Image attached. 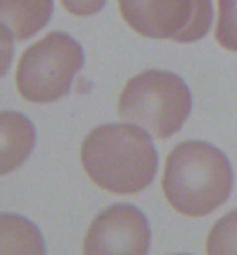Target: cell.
Masks as SVG:
<instances>
[{"label": "cell", "instance_id": "cell-1", "mask_svg": "<svg viewBox=\"0 0 237 255\" xmlns=\"http://www.w3.org/2000/svg\"><path fill=\"white\" fill-rule=\"evenodd\" d=\"M153 140L133 122L104 124L85 136L80 151L82 166L99 189L118 195L138 194L158 172Z\"/></svg>", "mask_w": 237, "mask_h": 255}, {"label": "cell", "instance_id": "cell-2", "mask_svg": "<svg viewBox=\"0 0 237 255\" xmlns=\"http://www.w3.org/2000/svg\"><path fill=\"white\" fill-rule=\"evenodd\" d=\"M161 185L174 210L202 218L228 202L234 189V171L220 148L189 140L179 143L166 158Z\"/></svg>", "mask_w": 237, "mask_h": 255}, {"label": "cell", "instance_id": "cell-3", "mask_svg": "<svg viewBox=\"0 0 237 255\" xmlns=\"http://www.w3.org/2000/svg\"><path fill=\"white\" fill-rule=\"evenodd\" d=\"M118 116L166 140L184 127L192 111V91L182 78L167 70H146L130 78L117 104Z\"/></svg>", "mask_w": 237, "mask_h": 255}, {"label": "cell", "instance_id": "cell-4", "mask_svg": "<svg viewBox=\"0 0 237 255\" xmlns=\"http://www.w3.org/2000/svg\"><path fill=\"white\" fill-rule=\"evenodd\" d=\"M83 64L82 44L68 33L52 31L21 54L16 67L18 93L29 103L59 101L70 93Z\"/></svg>", "mask_w": 237, "mask_h": 255}, {"label": "cell", "instance_id": "cell-5", "mask_svg": "<svg viewBox=\"0 0 237 255\" xmlns=\"http://www.w3.org/2000/svg\"><path fill=\"white\" fill-rule=\"evenodd\" d=\"M151 229L143 211L117 203L101 211L85 236V254H148Z\"/></svg>", "mask_w": 237, "mask_h": 255}, {"label": "cell", "instance_id": "cell-6", "mask_svg": "<svg viewBox=\"0 0 237 255\" xmlns=\"http://www.w3.org/2000/svg\"><path fill=\"white\" fill-rule=\"evenodd\" d=\"M118 10L135 33L149 39H174L190 21L193 0H117Z\"/></svg>", "mask_w": 237, "mask_h": 255}, {"label": "cell", "instance_id": "cell-7", "mask_svg": "<svg viewBox=\"0 0 237 255\" xmlns=\"http://www.w3.org/2000/svg\"><path fill=\"white\" fill-rule=\"evenodd\" d=\"M36 145V128L26 116L16 111L0 113V174L18 169Z\"/></svg>", "mask_w": 237, "mask_h": 255}, {"label": "cell", "instance_id": "cell-8", "mask_svg": "<svg viewBox=\"0 0 237 255\" xmlns=\"http://www.w3.org/2000/svg\"><path fill=\"white\" fill-rule=\"evenodd\" d=\"M54 0H0V20L16 41H26L47 26Z\"/></svg>", "mask_w": 237, "mask_h": 255}, {"label": "cell", "instance_id": "cell-9", "mask_svg": "<svg viewBox=\"0 0 237 255\" xmlns=\"http://www.w3.org/2000/svg\"><path fill=\"white\" fill-rule=\"evenodd\" d=\"M0 254H46L42 234L16 213L0 215Z\"/></svg>", "mask_w": 237, "mask_h": 255}, {"label": "cell", "instance_id": "cell-10", "mask_svg": "<svg viewBox=\"0 0 237 255\" xmlns=\"http://www.w3.org/2000/svg\"><path fill=\"white\" fill-rule=\"evenodd\" d=\"M213 20V0H193V11L190 21L185 24V28H182L174 36L172 41L182 42V44H190V42L203 39L210 33Z\"/></svg>", "mask_w": 237, "mask_h": 255}, {"label": "cell", "instance_id": "cell-11", "mask_svg": "<svg viewBox=\"0 0 237 255\" xmlns=\"http://www.w3.org/2000/svg\"><path fill=\"white\" fill-rule=\"evenodd\" d=\"M205 249L208 254H237V208L215 223Z\"/></svg>", "mask_w": 237, "mask_h": 255}, {"label": "cell", "instance_id": "cell-12", "mask_svg": "<svg viewBox=\"0 0 237 255\" xmlns=\"http://www.w3.org/2000/svg\"><path fill=\"white\" fill-rule=\"evenodd\" d=\"M215 38L226 51L237 52V0H218Z\"/></svg>", "mask_w": 237, "mask_h": 255}, {"label": "cell", "instance_id": "cell-13", "mask_svg": "<svg viewBox=\"0 0 237 255\" xmlns=\"http://www.w3.org/2000/svg\"><path fill=\"white\" fill-rule=\"evenodd\" d=\"M64 8L75 16H91L99 13L108 0H60Z\"/></svg>", "mask_w": 237, "mask_h": 255}, {"label": "cell", "instance_id": "cell-14", "mask_svg": "<svg viewBox=\"0 0 237 255\" xmlns=\"http://www.w3.org/2000/svg\"><path fill=\"white\" fill-rule=\"evenodd\" d=\"M13 41L15 36L11 34V31L2 23L0 26V72L5 75L11 64V57H13Z\"/></svg>", "mask_w": 237, "mask_h": 255}]
</instances>
